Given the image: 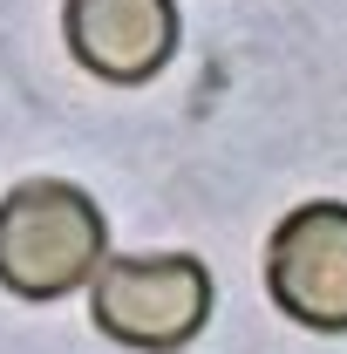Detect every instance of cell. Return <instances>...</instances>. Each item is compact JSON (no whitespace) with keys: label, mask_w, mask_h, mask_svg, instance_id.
I'll return each mask as SVG.
<instances>
[{"label":"cell","mask_w":347,"mask_h":354,"mask_svg":"<svg viewBox=\"0 0 347 354\" xmlns=\"http://www.w3.org/2000/svg\"><path fill=\"white\" fill-rule=\"evenodd\" d=\"M109 266V218L68 177H28L0 198V286L28 307L68 300Z\"/></svg>","instance_id":"6da1fadb"},{"label":"cell","mask_w":347,"mask_h":354,"mask_svg":"<svg viewBox=\"0 0 347 354\" xmlns=\"http://www.w3.org/2000/svg\"><path fill=\"white\" fill-rule=\"evenodd\" d=\"M212 266L198 252H123L88 279V320L130 354H177L212 320Z\"/></svg>","instance_id":"7a4b0ae2"},{"label":"cell","mask_w":347,"mask_h":354,"mask_svg":"<svg viewBox=\"0 0 347 354\" xmlns=\"http://www.w3.org/2000/svg\"><path fill=\"white\" fill-rule=\"evenodd\" d=\"M265 300L313 334H347V205H293L265 239Z\"/></svg>","instance_id":"3957f363"},{"label":"cell","mask_w":347,"mask_h":354,"mask_svg":"<svg viewBox=\"0 0 347 354\" xmlns=\"http://www.w3.org/2000/svg\"><path fill=\"white\" fill-rule=\"evenodd\" d=\"M62 35L95 82L136 88L171 68L184 21L177 0H62Z\"/></svg>","instance_id":"277c9868"}]
</instances>
